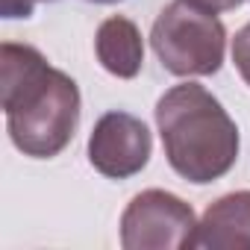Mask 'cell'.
I'll return each instance as SVG.
<instances>
[{
	"label": "cell",
	"mask_w": 250,
	"mask_h": 250,
	"mask_svg": "<svg viewBox=\"0 0 250 250\" xmlns=\"http://www.w3.org/2000/svg\"><path fill=\"white\" fill-rule=\"evenodd\" d=\"M0 103L12 145L33 159L62 153L80 124V88L30 44L0 47Z\"/></svg>",
	"instance_id": "cell-1"
},
{
	"label": "cell",
	"mask_w": 250,
	"mask_h": 250,
	"mask_svg": "<svg viewBox=\"0 0 250 250\" xmlns=\"http://www.w3.org/2000/svg\"><path fill=\"white\" fill-rule=\"evenodd\" d=\"M156 127L171 168L188 183L221 180L238 159V127L221 100L197 83L168 88L156 103Z\"/></svg>",
	"instance_id": "cell-2"
},
{
	"label": "cell",
	"mask_w": 250,
	"mask_h": 250,
	"mask_svg": "<svg viewBox=\"0 0 250 250\" xmlns=\"http://www.w3.org/2000/svg\"><path fill=\"white\" fill-rule=\"evenodd\" d=\"M150 44L171 74L209 77L224 65L227 30L215 12H206L188 0H174L159 12L150 30Z\"/></svg>",
	"instance_id": "cell-3"
},
{
	"label": "cell",
	"mask_w": 250,
	"mask_h": 250,
	"mask_svg": "<svg viewBox=\"0 0 250 250\" xmlns=\"http://www.w3.org/2000/svg\"><path fill=\"white\" fill-rule=\"evenodd\" d=\"M194 209L171 191L147 188L121 215V244L127 250H180L194 241Z\"/></svg>",
	"instance_id": "cell-4"
},
{
	"label": "cell",
	"mask_w": 250,
	"mask_h": 250,
	"mask_svg": "<svg viewBox=\"0 0 250 250\" xmlns=\"http://www.w3.org/2000/svg\"><path fill=\"white\" fill-rule=\"evenodd\" d=\"M150 147L153 142L145 121L130 112H106L91 130L88 159L103 177L127 180L147 165Z\"/></svg>",
	"instance_id": "cell-5"
},
{
	"label": "cell",
	"mask_w": 250,
	"mask_h": 250,
	"mask_svg": "<svg viewBox=\"0 0 250 250\" xmlns=\"http://www.w3.org/2000/svg\"><path fill=\"white\" fill-rule=\"evenodd\" d=\"M191 247L250 250V191H232L215 200L197 221Z\"/></svg>",
	"instance_id": "cell-6"
},
{
	"label": "cell",
	"mask_w": 250,
	"mask_h": 250,
	"mask_svg": "<svg viewBox=\"0 0 250 250\" xmlns=\"http://www.w3.org/2000/svg\"><path fill=\"white\" fill-rule=\"evenodd\" d=\"M94 50H97L100 65L109 74L121 77V80H133L145 65L142 33L130 18H124V15H112L97 27Z\"/></svg>",
	"instance_id": "cell-7"
},
{
	"label": "cell",
	"mask_w": 250,
	"mask_h": 250,
	"mask_svg": "<svg viewBox=\"0 0 250 250\" xmlns=\"http://www.w3.org/2000/svg\"><path fill=\"white\" fill-rule=\"evenodd\" d=\"M232 62H235L241 80L250 85V24L241 27L232 39Z\"/></svg>",
	"instance_id": "cell-8"
},
{
	"label": "cell",
	"mask_w": 250,
	"mask_h": 250,
	"mask_svg": "<svg viewBox=\"0 0 250 250\" xmlns=\"http://www.w3.org/2000/svg\"><path fill=\"white\" fill-rule=\"evenodd\" d=\"M188 3H194V6H200V9H206V12H229V9H238L241 6V0H188Z\"/></svg>",
	"instance_id": "cell-9"
},
{
	"label": "cell",
	"mask_w": 250,
	"mask_h": 250,
	"mask_svg": "<svg viewBox=\"0 0 250 250\" xmlns=\"http://www.w3.org/2000/svg\"><path fill=\"white\" fill-rule=\"evenodd\" d=\"M91 3H118V0H91Z\"/></svg>",
	"instance_id": "cell-10"
}]
</instances>
